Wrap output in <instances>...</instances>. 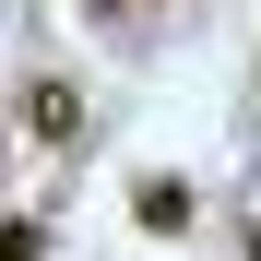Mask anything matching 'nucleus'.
I'll return each mask as SVG.
<instances>
[{
  "mask_svg": "<svg viewBox=\"0 0 261 261\" xmlns=\"http://www.w3.org/2000/svg\"><path fill=\"white\" fill-rule=\"evenodd\" d=\"M24 119H36V143H71V130H83V95H71V83H36Z\"/></svg>",
  "mask_w": 261,
  "mask_h": 261,
  "instance_id": "obj_1",
  "label": "nucleus"
},
{
  "mask_svg": "<svg viewBox=\"0 0 261 261\" xmlns=\"http://www.w3.org/2000/svg\"><path fill=\"white\" fill-rule=\"evenodd\" d=\"M130 214H143L154 238H178V226H190V190H178V178H143V190H130Z\"/></svg>",
  "mask_w": 261,
  "mask_h": 261,
  "instance_id": "obj_2",
  "label": "nucleus"
},
{
  "mask_svg": "<svg viewBox=\"0 0 261 261\" xmlns=\"http://www.w3.org/2000/svg\"><path fill=\"white\" fill-rule=\"evenodd\" d=\"M0 261H48V238L36 226H0Z\"/></svg>",
  "mask_w": 261,
  "mask_h": 261,
  "instance_id": "obj_3",
  "label": "nucleus"
}]
</instances>
